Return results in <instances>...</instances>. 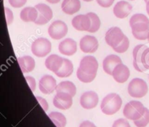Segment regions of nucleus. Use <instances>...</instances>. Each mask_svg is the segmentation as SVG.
<instances>
[{
  "instance_id": "nucleus-1",
  "label": "nucleus",
  "mask_w": 149,
  "mask_h": 127,
  "mask_svg": "<svg viewBox=\"0 0 149 127\" xmlns=\"http://www.w3.org/2000/svg\"><path fill=\"white\" fill-rule=\"evenodd\" d=\"M133 67L140 72L149 69V48L146 45H138L135 47L132 52Z\"/></svg>"
},
{
  "instance_id": "nucleus-2",
  "label": "nucleus",
  "mask_w": 149,
  "mask_h": 127,
  "mask_svg": "<svg viewBox=\"0 0 149 127\" xmlns=\"http://www.w3.org/2000/svg\"><path fill=\"white\" fill-rule=\"evenodd\" d=\"M122 105V98L117 93L108 94L103 99L100 105L102 112L108 115H111L120 109Z\"/></svg>"
},
{
  "instance_id": "nucleus-3",
  "label": "nucleus",
  "mask_w": 149,
  "mask_h": 127,
  "mask_svg": "<svg viewBox=\"0 0 149 127\" xmlns=\"http://www.w3.org/2000/svg\"><path fill=\"white\" fill-rule=\"evenodd\" d=\"M145 109V107L139 101H130L125 106L123 114L127 119L136 121L142 117Z\"/></svg>"
},
{
  "instance_id": "nucleus-4",
  "label": "nucleus",
  "mask_w": 149,
  "mask_h": 127,
  "mask_svg": "<svg viewBox=\"0 0 149 127\" xmlns=\"http://www.w3.org/2000/svg\"><path fill=\"white\" fill-rule=\"evenodd\" d=\"M148 91L146 82L141 78H134L128 86V93L132 97L142 98L147 94Z\"/></svg>"
},
{
  "instance_id": "nucleus-5",
  "label": "nucleus",
  "mask_w": 149,
  "mask_h": 127,
  "mask_svg": "<svg viewBox=\"0 0 149 127\" xmlns=\"http://www.w3.org/2000/svg\"><path fill=\"white\" fill-rule=\"evenodd\" d=\"M130 25L132 32L139 33L149 32V19L141 13L133 15L130 20Z\"/></svg>"
},
{
  "instance_id": "nucleus-6",
  "label": "nucleus",
  "mask_w": 149,
  "mask_h": 127,
  "mask_svg": "<svg viewBox=\"0 0 149 127\" xmlns=\"http://www.w3.org/2000/svg\"><path fill=\"white\" fill-rule=\"evenodd\" d=\"M52 45L47 38L41 37L36 39L32 43L31 51L35 56L45 57L50 53Z\"/></svg>"
},
{
  "instance_id": "nucleus-7",
  "label": "nucleus",
  "mask_w": 149,
  "mask_h": 127,
  "mask_svg": "<svg viewBox=\"0 0 149 127\" xmlns=\"http://www.w3.org/2000/svg\"><path fill=\"white\" fill-rule=\"evenodd\" d=\"M49 36L53 39H61L68 33V26L62 20H55L48 28Z\"/></svg>"
},
{
  "instance_id": "nucleus-8",
  "label": "nucleus",
  "mask_w": 149,
  "mask_h": 127,
  "mask_svg": "<svg viewBox=\"0 0 149 127\" xmlns=\"http://www.w3.org/2000/svg\"><path fill=\"white\" fill-rule=\"evenodd\" d=\"M125 36V34L122 31V29L119 27H111L107 31L105 36L106 42L109 46L112 48L117 46Z\"/></svg>"
},
{
  "instance_id": "nucleus-9",
  "label": "nucleus",
  "mask_w": 149,
  "mask_h": 127,
  "mask_svg": "<svg viewBox=\"0 0 149 127\" xmlns=\"http://www.w3.org/2000/svg\"><path fill=\"white\" fill-rule=\"evenodd\" d=\"M38 11V18L34 22L37 25H45L52 18L53 13L50 7L45 4H38L35 6Z\"/></svg>"
},
{
  "instance_id": "nucleus-10",
  "label": "nucleus",
  "mask_w": 149,
  "mask_h": 127,
  "mask_svg": "<svg viewBox=\"0 0 149 127\" xmlns=\"http://www.w3.org/2000/svg\"><path fill=\"white\" fill-rule=\"evenodd\" d=\"M73 104L72 96L65 92H58L53 99V105L60 109H68Z\"/></svg>"
},
{
  "instance_id": "nucleus-11",
  "label": "nucleus",
  "mask_w": 149,
  "mask_h": 127,
  "mask_svg": "<svg viewBox=\"0 0 149 127\" xmlns=\"http://www.w3.org/2000/svg\"><path fill=\"white\" fill-rule=\"evenodd\" d=\"M79 68L87 74H96L98 69V62L94 56L87 55L80 61Z\"/></svg>"
},
{
  "instance_id": "nucleus-12",
  "label": "nucleus",
  "mask_w": 149,
  "mask_h": 127,
  "mask_svg": "<svg viewBox=\"0 0 149 127\" xmlns=\"http://www.w3.org/2000/svg\"><path fill=\"white\" fill-rule=\"evenodd\" d=\"M99 102L98 95L95 91L84 92L80 97V104L83 108L87 109L95 107Z\"/></svg>"
},
{
  "instance_id": "nucleus-13",
  "label": "nucleus",
  "mask_w": 149,
  "mask_h": 127,
  "mask_svg": "<svg viewBox=\"0 0 149 127\" xmlns=\"http://www.w3.org/2000/svg\"><path fill=\"white\" fill-rule=\"evenodd\" d=\"M98 41L96 37L90 35H87L82 37L80 40V49L84 53H95L98 48Z\"/></svg>"
},
{
  "instance_id": "nucleus-14",
  "label": "nucleus",
  "mask_w": 149,
  "mask_h": 127,
  "mask_svg": "<svg viewBox=\"0 0 149 127\" xmlns=\"http://www.w3.org/2000/svg\"><path fill=\"white\" fill-rule=\"evenodd\" d=\"M57 88L56 80L52 76L46 74L39 80V90L45 94L52 93Z\"/></svg>"
},
{
  "instance_id": "nucleus-15",
  "label": "nucleus",
  "mask_w": 149,
  "mask_h": 127,
  "mask_svg": "<svg viewBox=\"0 0 149 127\" xmlns=\"http://www.w3.org/2000/svg\"><path fill=\"white\" fill-rule=\"evenodd\" d=\"M130 75V72L129 68L122 63L117 64L112 72L113 79L119 83H125L129 79Z\"/></svg>"
},
{
  "instance_id": "nucleus-16",
  "label": "nucleus",
  "mask_w": 149,
  "mask_h": 127,
  "mask_svg": "<svg viewBox=\"0 0 149 127\" xmlns=\"http://www.w3.org/2000/svg\"><path fill=\"white\" fill-rule=\"evenodd\" d=\"M132 6L129 2L125 1H120L116 4L113 7V14L118 18H127L132 12Z\"/></svg>"
},
{
  "instance_id": "nucleus-17",
  "label": "nucleus",
  "mask_w": 149,
  "mask_h": 127,
  "mask_svg": "<svg viewBox=\"0 0 149 127\" xmlns=\"http://www.w3.org/2000/svg\"><path fill=\"white\" fill-rule=\"evenodd\" d=\"M60 53L65 55H73L77 51V45L75 40L67 38L63 40L58 46Z\"/></svg>"
},
{
  "instance_id": "nucleus-18",
  "label": "nucleus",
  "mask_w": 149,
  "mask_h": 127,
  "mask_svg": "<svg viewBox=\"0 0 149 127\" xmlns=\"http://www.w3.org/2000/svg\"><path fill=\"white\" fill-rule=\"evenodd\" d=\"M72 26L78 31H87L91 26V20L87 15H79L72 20Z\"/></svg>"
},
{
  "instance_id": "nucleus-19",
  "label": "nucleus",
  "mask_w": 149,
  "mask_h": 127,
  "mask_svg": "<svg viewBox=\"0 0 149 127\" xmlns=\"http://www.w3.org/2000/svg\"><path fill=\"white\" fill-rule=\"evenodd\" d=\"M121 63H122V59L118 55H113V54L108 55L103 61V70L108 74L112 75L113 69L116 67L117 64H121Z\"/></svg>"
},
{
  "instance_id": "nucleus-20",
  "label": "nucleus",
  "mask_w": 149,
  "mask_h": 127,
  "mask_svg": "<svg viewBox=\"0 0 149 127\" xmlns=\"http://www.w3.org/2000/svg\"><path fill=\"white\" fill-rule=\"evenodd\" d=\"M63 63V58L56 54H52L47 58L45 66L50 71L55 73L61 68Z\"/></svg>"
},
{
  "instance_id": "nucleus-21",
  "label": "nucleus",
  "mask_w": 149,
  "mask_h": 127,
  "mask_svg": "<svg viewBox=\"0 0 149 127\" xmlns=\"http://www.w3.org/2000/svg\"><path fill=\"white\" fill-rule=\"evenodd\" d=\"M61 8L65 14L73 15L79 11L81 3L79 0H63Z\"/></svg>"
},
{
  "instance_id": "nucleus-22",
  "label": "nucleus",
  "mask_w": 149,
  "mask_h": 127,
  "mask_svg": "<svg viewBox=\"0 0 149 127\" xmlns=\"http://www.w3.org/2000/svg\"><path fill=\"white\" fill-rule=\"evenodd\" d=\"M17 61L20 65L21 71L23 73L30 72L35 68V60L30 55H25L17 58Z\"/></svg>"
},
{
  "instance_id": "nucleus-23",
  "label": "nucleus",
  "mask_w": 149,
  "mask_h": 127,
  "mask_svg": "<svg viewBox=\"0 0 149 127\" xmlns=\"http://www.w3.org/2000/svg\"><path fill=\"white\" fill-rule=\"evenodd\" d=\"M20 17L25 22H35L38 18V11L35 7H25L20 12Z\"/></svg>"
},
{
  "instance_id": "nucleus-24",
  "label": "nucleus",
  "mask_w": 149,
  "mask_h": 127,
  "mask_svg": "<svg viewBox=\"0 0 149 127\" xmlns=\"http://www.w3.org/2000/svg\"><path fill=\"white\" fill-rule=\"evenodd\" d=\"M74 71V66L69 59L63 58V63L61 68L55 73L59 77H68L71 75Z\"/></svg>"
},
{
  "instance_id": "nucleus-25",
  "label": "nucleus",
  "mask_w": 149,
  "mask_h": 127,
  "mask_svg": "<svg viewBox=\"0 0 149 127\" xmlns=\"http://www.w3.org/2000/svg\"><path fill=\"white\" fill-rule=\"evenodd\" d=\"M56 91L58 92H65L71 95V96H74L77 93V87L74 83L71 81H63L60 83L57 86Z\"/></svg>"
},
{
  "instance_id": "nucleus-26",
  "label": "nucleus",
  "mask_w": 149,
  "mask_h": 127,
  "mask_svg": "<svg viewBox=\"0 0 149 127\" xmlns=\"http://www.w3.org/2000/svg\"><path fill=\"white\" fill-rule=\"evenodd\" d=\"M48 116L57 127H65L66 125V118L61 112H52Z\"/></svg>"
},
{
  "instance_id": "nucleus-27",
  "label": "nucleus",
  "mask_w": 149,
  "mask_h": 127,
  "mask_svg": "<svg viewBox=\"0 0 149 127\" xmlns=\"http://www.w3.org/2000/svg\"><path fill=\"white\" fill-rule=\"evenodd\" d=\"M87 15L90 17V20H91V26L88 32L90 33H95L97 32L100 27V20L98 15L94 13H88Z\"/></svg>"
},
{
  "instance_id": "nucleus-28",
  "label": "nucleus",
  "mask_w": 149,
  "mask_h": 127,
  "mask_svg": "<svg viewBox=\"0 0 149 127\" xmlns=\"http://www.w3.org/2000/svg\"><path fill=\"white\" fill-rule=\"evenodd\" d=\"M77 75L80 81L85 83H91V82H93V80H95V78L96 77V74H87V73H85L84 72H83L79 67L78 69H77Z\"/></svg>"
},
{
  "instance_id": "nucleus-29",
  "label": "nucleus",
  "mask_w": 149,
  "mask_h": 127,
  "mask_svg": "<svg viewBox=\"0 0 149 127\" xmlns=\"http://www.w3.org/2000/svg\"><path fill=\"white\" fill-rule=\"evenodd\" d=\"M134 123L137 127H146L149 123V109L146 108L145 112L141 118L134 121Z\"/></svg>"
},
{
  "instance_id": "nucleus-30",
  "label": "nucleus",
  "mask_w": 149,
  "mask_h": 127,
  "mask_svg": "<svg viewBox=\"0 0 149 127\" xmlns=\"http://www.w3.org/2000/svg\"><path fill=\"white\" fill-rule=\"evenodd\" d=\"M130 47V41L129 39L127 38V36H125L124 37L123 40L116 47L113 48V51H116V53H125L128 50Z\"/></svg>"
},
{
  "instance_id": "nucleus-31",
  "label": "nucleus",
  "mask_w": 149,
  "mask_h": 127,
  "mask_svg": "<svg viewBox=\"0 0 149 127\" xmlns=\"http://www.w3.org/2000/svg\"><path fill=\"white\" fill-rule=\"evenodd\" d=\"M112 127H130V125L127 120L125 119V118H119L114 121Z\"/></svg>"
},
{
  "instance_id": "nucleus-32",
  "label": "nucleus",
  "mask_w": 149,
  "mask_h": 127,
  "mask_svg": "<svg viewBox=\"0 0 149 127\" xmlns=\"http://www.w3.org/2000/svg\"><path fill=\"white\" fill-rule=\"evenodd\" d=\"M27 0H9L10 5L15 8H19L24 5Z\"/></svg>"
},
{
  "instance_id": "nucleus-33",
  "label": "nucleus",
  "mask_w": 149,
  "mask_h": 127,
  "mask_svg": "<svg viewBox=\"0 0 149 127\" xmlns=\"http://www.w3.org/2000/svg\"><path fill=\"white\" fill-rule=\"evenodd\" d=\"M25 78H26L31 90L32 91H34L35 89H36V80H35V79L31 76H26Z\"/></svg>"
},
{
  "instance_id": "nucleus-34",
  "label": "nucleus",
  "mask_w": 149,
  "mask_h": 127,
  "mask_svg": "<svg viewBox=\"0 0 149 127\" xmlns=\"http://www.w3.org/2000/svg\"><path fill=\"white\" fill-rule=\"evenodd\" d=\"M36 99H37V101L39 102V103L40 104V105L42 106V107L43 108L44 110H45V112L47 111L48 108H49V105H48L47 102L44 98L41 97V96H36Z\"/></svg>"
},
{
  "instance_id": "nucleus-35",
  "label": "nucleus",
  "mask_w": 149,
  "mask_h": 127,
  "mask_svg": "<svg viewBox=\"0 0 149 127\" xmlns=\"http://www.w3.org/2000/svg\"><path fill=\"white\" fill-rule=\"evenodd\" d=\"M97 4L103 7H109L113 4L114 0H96Z\"/></svg>"
},
{
  "instance_id": "nucleus-36",
  "label": "nucleus",
  "mask_w": 149,
  "mask_h": 127,
  "mask_svg": "<svg viewBox=\"0 0 149 127\" xmlns=\"http://www.w3.org/2000/svg\"><path fill=\"white\" fill-rule=\"evenodd\" d=\"M5 14H6V18H7V25H10V23L13 22V12L7 7H5Z\"/></svg>"
},
{
  "instance_id": "nucleus-37",
  "label": "nucleus",
  "mask_w": 149,
  "mask_h": 127,
  "mask_svg": "<svg viewBox=\"0 0 149 127\" xmlns=\"http://www.w3.org/2000/svg\"><path fill=\"white\" fill-rule=\"evenodd\" d=\"M79 127H97L93 123L89 121H85L80 124Z\"/></svg>"
},
{
  "instance_id": "nucleus-38",
  "label": "nucleus",
  "mask_w": 149,
  "mask_h": 127,
  "mask_svg": "<svg viewBox=\"0 0 149 127\" xmlns=\"http://www.w3.org/2000/svg\"><path fill=\"white\" fill-rule=\"evenodd\" d=\"M47 2L51 3V4H57V3L59 2L61 0H46Z\"/></svg>"
},
{
  "instance_id": "nucleus-39",
  "label": "nucleus",
  "mask_w": 149,
  "mask_h": 127,
  "mask_svg": "<svg viewBox=\"0 0 149 127\" xmlns=\"http://www.w3.org/2000/svg\"><path fill=\"white\" fill-rule=\"evenodd\" d=\"M146 11L149 15V1H148V2L146 3Z\"/></svg>"
},
{
  "instance_id": "nucleus-40",
  "label": "nucleus",
  "mask_w": 149,
  "mask_h": 127,
  "mask_svg": "<svg viewBox=\"0 0 149 127\" xmlns=\"http://www.w3.org/2000/svg\"><path fill=\"white\" fill-rule=\"evenodd\" d=\"M84 1H93V0H84Z\"/></svg>"
},
{
  "instance_id": "nucleus-41",
  "label": "nucleus",
  "mask_w": 149,
  "mask_h": 127,
  "mask_svg": "<svg viewBox=\"0 0 149 127\" xmlns=\"http://www.w3.org/2000/svg\"><path fill=\"white\" fill-rule=\"evenodd\" d=\"M144 1H146V2H148V1H149V0H144Z\"/></svg>"
},
{
  "instance_id": "nucleus-42",
  "label": "nucleus",
  "mask_w": 149,
  "mask_h": 127,
  "mask_svg": "<svg viewBox=\"0 0 149 127\" xmlns=\"http://www.w3.org/2000/svg\"><path fill=\"white\" fill-rule=\"evenodd\" d=\"M148 42H149V34H148Z\"/></svg>"
},
{
  "instance_id": "nucleus-43",
  "label": "nucleus",
  "mask_w": 149,
  "mask_h": 127,
  "mask_svg": "<svg viewBox=\"0 0 149 127\" xmlns=\"http://www.w3.org/2000/svg\"><path fill=\"white\" fill-rule=\"evenodd\" d=\"M131 1H133V0H131Z\"/></svg>"
}]
</instances>
